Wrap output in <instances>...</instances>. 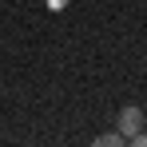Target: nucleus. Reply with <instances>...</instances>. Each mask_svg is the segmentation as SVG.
<instances>
[{"label":"nucleus","mask_w":147,"mask_h":147,"mask_svg":"<svg viewBox=\"0 0 147 147\" xmlns=\"http://www.w3.org/2000/svg\"><path fill=\"white\" fill-rule=\"evenodd\" d=\"M139 131H143V111H139V107H123L119 111V135L131 139V135H139Z\"/></svg>","instance_id":"f257e3e1"},{"label":"nucleus","mask_w":147,"mask_h":147,"mask_svg":"<svg viewBox=\"0 0 147 147\" xmlns=\"http://www.w3.org/2000/svg\"><path fill=\"white\" fill-rule=\"evenodd\" d=\"M119 143H123L119 131H107V135H99V139H96V147H119Z\"/></svg>","instance_id":"f03ea898"},{"label":"nucleus","mask_w":147,"mask_h":147,"mask_svg":"<svg viewBox=\"0 0 147 147\" xmlns=\"http://www.w3.org/2000/svg\"><path fill=\"white\" fill-rule=\"evenodd\" d=\"M131 143H135V147H147V135H143V131H139V135H131Z\"/></svg>","instance_id":"7ed1b4c3"},{"label":"nucleus","mask_w":147,"mask_h":147,"mask_svg":"<svg viewBox=\"0 0 147 147\" xmlns=\"http://www.w3.org/2000/svg\"><path fill=\"white\" fill-rule=\"evenodd\" d=\"M48 4H52V8H64V4H68V0H48Z\"/></svg>","instance_id":"20e7f679"}]
</instances>
